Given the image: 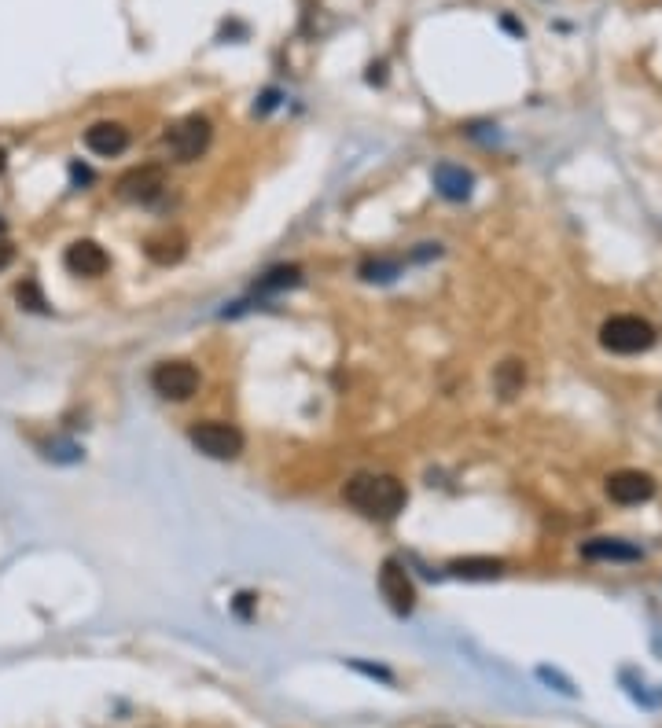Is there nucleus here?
Returning <instances> with one entry per match:
<instances>
[{
    "label": "nucleus",
    "mask_w": 662,
    "mask_h": 728,
    "mask_svg": "<svg viewBox=\"0 0 662 728\" xmlns=\"http://www.w3.org/2000/svg\"><path fill=\"white\" fill-rule=\"evenodd\" d=\"M298 280H302V273H298L295 265H280V269H273V273H265L262 280H258V291H280V287H295Z\"/></svg>",
    "instance_id": "2eb2a0df"
},
{
    "label": "nucleus",
    "mask_w": 662,
    "mask_h": 728,
    "mask_svg": "<svg viewBox=\"0 0 662 728\" xmlns=\"http://www.w3.org/2000/svg\"><path fill=\"white\" fill-rule=\"evenodd\" d=\"M582 552L589 559H640V548L626 545V541H611V537H596Z\"/></svg>",
    "instance_id": "4468645a"
},
{
    "label": "nucleus",
    "mask_w": 662,
    "mask_h": 728,
    "mask_svg": "<svg viewBox=\"0 0 662 728\" xmlns=\"http://www.w3.org/2000/svg\"><path fill=\"white\" fill-rule=\"evenodd\" d=\"M70 173H74V181H81V184L92 181V173L85 170V166H70Z\"/></svg>",
    "instance_id": "412c9836"
},
{
    "label": "nucleus",
    "mask_w": 662,
    "mask_h": 728,
    "mask_svg": "<svg viewBox=\"0 0 662 728\" xmlns=\"http://www.w3.org/2000/svg\"><path fill=\"white\" fill-rule=\"evenodd\" d=\"M651 493H655V482L644 471H615L607 478V497L615 504H640L648 501Z\"/></svg>",
    "instance_id": "1a4fd4ad"
},
{
    "label": "nucleus",
    "mask_w": 662,
    "mask_h": 728,
    "mask_svg": "<svg viewBox=\"0 0 662 728\" xmlns=\"http://www.w3.org/2000/svg\"><path fill=\"white\" fill-rule=\"evenodd\" d=\"M85 148L100 159H115L129 148V129L118 126V122H96V126L85 129Z\"/></svg>",
    "instance_id": "9d476101"
},
{
    "label": "nucleus",
    "mask_w": 662,
    "mask_h": 728,
    "mask_svg": "<svg viewBox=\"0 0 662 728\" xmlns=\"http://www.w3.org/2000/svg\"><path fill=\"white\" fill-rule=\"evenodd\" d=\"M151 387L166 401H188L199 390V372L188 361H162L151 372Z\"/></svg>",
    "instance_id": "39448f33"
},
{
    "label": "nucleus",
    "mask_w": 662,
    "mask_h": 728,
    "mask_svg": "<svg viewBox=\"0 0 662 728\" xmlns=\"http://www.w3.org/2000/svg\"><path fill=\"white\" fill-rule=\"evenodd\" d=\"M63 265H67L74 276H103L111 269V258L103 251L96 239H78V243H70L67 254H63Z\"/></svg>",
    "instance_id": "6e6552de"
},
{
    "label": "nucleus",
    "mask_w": 662,
    "mask_h": 728,
    "mask_svg": "<svg viewBox=\"0 0 662 728\" xmlns=\"http://www.w3.org/2000/svg\"><path fill=\"white\" fill-rule=\"evenodd\" d=\"M210 137H214L210 122L199 118V114H192V118L177 122V126L166 133V151H170L177 162H195L206 148H210Z\"/></svg>",
    "instance_id": "20e7f679"
},
{
    "label": "nucleus",
    "mask_w": 662,
    "mask_h": 728,
    "mask_svg": "<svg viewBox=\"0 0 662 728\" xmlns=\"http://www.w3.org/2000/svg\"><path fill=\"white\" fill-rule=\"evenodd\" d=\"M343 493L368 519H394L405 508V486L390 475H354Z\"/></svg>",
    "instance_id": "f257e3e1"
},
{
    "label": "nucleus",
    "mask_w": 662,
    "mask_h": 728,
    "mask_svg": "<svg viewBox=\"0 0 662 728\" xmlns=\"http://www.w3.org/2000/svg\"><path fill=\"white\" fill-rule=\"evenodd\" d=\"M600 342L611 353H644L655 346V328L633 313H618L600 328Z\"/></svg>",
    "instance_id": "f03ea898"
},
{
    "label": "nucleus",
    "mask_w": 662,
    "mask_h": 728,
    "mask_svg": "<svg viewBox=\"0 0 662 728\" xmlns=\"http://www.w3.org/2000/svg\"><path fill=\"white\" fill-rule=\"evenodd\" d=\"M523 379H526L523 364H519V361H504L501 372H497V387H501L504 398H512L515 390L523 387Z\"/></svg>",
    "instance_id": "f3484780"
},
{
    "label": "nucleus",
    "mask_w": 662,
    "mask_h": 728,
    "mask_svg": "<svg viewBox=\"0 0 662 728\" xmlns=\"http://www.w3.org/2000/svg\"><path fill=\"white\" fill-rule=\"evenodd\" d=\"M398 269H401V265L390 262V258H368V262L361 265V276H365V280H379V284H383V280H394V276H398Z\"/></svg>",
    "instance_id": "a211bd4d"
},
{
    "label": "nucleus",
    "mask_w": 662,
    "mask_h": 728,
    "mask_svg": "<svg viewBox=\"0 0 662 728\" xmlns=\"http://www.w3.org/2000/svg\"><path fill=\"white\" fill-rule=\"evenodd\" d=\"M12 262H15V247L4 236H0V273H4V269H8Z\"/></svg>",
    "instance_id": "aec40b11"
},
{
    "label": "nucleus",
    "mask_w": 662,
    "mask_h": 728,
    "mask_svg": "<svg viewBox=\"0 0 662 728\" xmlns=\"http://www.w3.org/2000/svg\"><path fill=\"white\" fill-rule=\"evenodd\" d=\"M354 670H361V673H368V677H379V681L394 684V673L383 670V666H365V662H354Z\"/></svg>",
    "instance_id": "6ab92c4d"
},
{
    "label": "nucleus",
    "mask_w": 662,
    "mask_h": 728,
    "mask_svg": "<svg viewBox=\"0 0 662 728\" xmlns=\"http://www.w3.org/2000/svg\"><path fill=\"white\" fill-rule=\"evenodd\" d=\"M379 592H383V600L394 615H409L412 603H416V589H412V578L409 570L401 567V559H383V567H379Z\"/></svg>",
    "instance_id": "423d86ee"
},
{
    "label": "nucleus",
    "mask_w": 662,
    "mask_h": 728,
    "mask_svg": "<svg viewBox=\"0 0 662 728\" xmlns=\"http://www.w3.org/2000/svg\"><path fill=\"white\" fill-rule=\"evenodd\" d=\"M192 445L199 449L203 456H210V460H232V456L243 453V434L232 427V423H195L192 427Z\"/></svg>",
    "instance_id": "7ed1b4c3"
},
{
    "label": "nucleus",
    "mask_w": 662,
    "mask_h": 728,
    "mask_svg": "<svg viewBox=\"0 0 662 728\" xmlns=\"http://www.w3.org/2000/svg\"><path fill=\"white\" fill-rule=\"evenodd\" d=\"M434 188H438V195H446L449 203H464L471 195V188H475V177H471L464 166H453V162H438L431 173Z\"/></svg>",
    "instance_id": "9b49d317"
},
{
    "label": "nucleus",
    "mask_w": 662,
    "mask_h": 728,
    "mask_svg": "<svg viewBox=\"0 0 662 728\" xmlns=\"http://www.w3.org/2000/svg\"><path fill=\"white\" fill-rule=\"evenodd\" d=\"M15 298H19V306L30 309V313H48V298L41 295L37 280H23V284L15 287Z\"/></svg>",
    "instance_id": "dca6fc26"
},
{
    "label": "nucleus",
    "mask_w": 662,
    "mask_h": 728,
    "mask_svg": "<svg viewBox=\"0 0 662 728\" xmlns=\"http://www.w3.org/2000/svg\"><path fill=\"white\" fill-rule=\"evenodd\" d=\"M4 166H8V151L0 148V173H4Z\"/></svg>",
    "instance_id": "4be33fe9"
},
{
    "label": "nucleus",
    "mask_w": 662,
    "mask_h": 728,
    "mask_svg": "<svg viewBox=\"0 0 662 728\" xmlns=\"http://www.w3.org/2000/svg\"><path fill=\"white\" fill-rule=\"evenodd\" d=\"M0 236H4V221H0Z\"/></svg>",
    "instance_id": "5701e85b"
},
{
    "label": "nucleus",
    "mask_w": 662,
    "mask_h": 728,
    "mask_svg": "<svg viewBox=\"0 0 662 728\" xmlns=\"http://www.w3.org/2000/svg\"><path fill=\"white\" fill-rule=\"evenodd\" d=\"M148 258L159 265H173L184 258V236H177V232H170V236H155L148 239Z\"/></svg>",
    "instance_id": "ddd939ff"
},
{
    "label": "nucleus",
    "mask_w": 662,
    "mask_h": 728,
    "mask_svg": "<svg viewBox=\"0 0 662 728\" xmlns=\"http://www.w3.org/2000/svg\"><path fill=\"white\" fill-rule=\"evenodd\" d=\"M501 570H504L501 559H490V556H468V559H453V563H449V574H453V578H468V581L497 578Z\"/></svg>",
    "instance_id": "f8f14e48"
},
{
    "label": "nucleus",
    "mask_w": 662,
    "mask_h": 728,
    "mask_svg": "<svg viewBox=\"0 0 662 728\" xmlns=\"http://www.w3.org/2000/svg\"><path fill=\"white\" fill-rule=\"evenodd\" d=\"M162 192H166V173H162V166H140V170H129L118 181V195L140 206L155 203Z\"/></svg>",
    "instance_id": "0eeeda50"
}]
</instances>
